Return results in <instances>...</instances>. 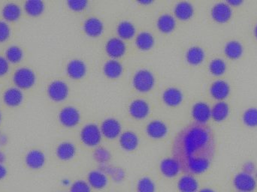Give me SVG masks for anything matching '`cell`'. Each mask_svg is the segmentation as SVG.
<instances>
[{"label": "cell", "instance_id": "1", "mask_svg": "<svg viewBox=\"0 0 257 192\" xmlns=\"http://www.w3.org/2000/svg\"><path fill=\"white\" fill-rule=\"evenodd\" d=\"M174 158L188 174H202L211 164L214 153L212 131L205 125L191 124L181 130L173 145Z\"/></svg>", "mask_w": 257, "mask_h": 192}, {"label": "cell", "instance_id": "23", "mask_svg": "<svg viewBox=\"0 0 257 192\" xmlns=\"http://www.w3.org/2000/svg\"><path fill=\"white\" fill-rule=\"evenodd\" d=\"M123 72V65L120 61L114 59L108 60L104 64L103 72L107 78L110 79H116L120 77Z\"/></svg>", "mask_w": 257, "mask_h": 192}, {"label": "cell", "instance_id": "33", "mask_svg": "<svg viewBox=\"0 0 257 192\" xmlns=\"http://www.w3.org/2000/svg\"><path fill=\"white\" fill-rule=\"evenodd\" d=\"M2 13L5 19L9 21H15L21 16V9L16 3H8L3 7Z\"/></svg>", "mask_w": 257, "mask_h": 192}, {"label": "cell", "instance_id": "12", "mask_svg": "<svg viewBox=\"0 0 257 192\" xmlns=\"http://www.w3.org/2000/svg\"><path fill=\"white\" fill-rule=\"evenodd\" d=\"M150 110L151 109L148 101L142 98L133 100L128 106L130 114L136 119H143L146 118L149 114Z\"/></svg>", "mask_w": 257, "mask_h": 192}, {"label": "cell", "instance_id": "2", "mask_svg": "<svg viewBox=\"0 0 257 192\" xmlns=\"http://www.w3.org/2000/svg\"><path fill=\"white\" fill-rule=\"evenodd\" d=\"M133 85L140 93H148L155 85V77L148 69H139L133 75Z\"/></svg>", "mask_w": 257, "mask_h": 192}, {"label": "cell", "instance_id": "21", "mask_svg": "<svg viewBox=\"0 0 257 192\" xmlns=\"http://www.w3.org/2000/svg\"><path fill=\"white\" fill-rule=\"evenodd\" d=\"M45 155L39 149H33L26 155V164L33 170L42 168L45 163Z\"/></svg>", "mask_w": 257, "mask_h": 192}, {"label": "cell", "instance_id": "26", "mask_svg": "<svg viewBox=\"0 0 257 192\" xmlns=\"http://www.w3.org/2000/svg\"><path fill=\"white\" fill-rule=\"evenodd\" d=\"M56 153L60 160L69 161L75 156L76 153V147L72 142H62L57 146Z\"/></svg>", "mask_w": 257, "mask_h": 192}, {"label": "cell", "instance_id": "20", "mask_svg": "<svg viewBox=\"0 0 257 192\" xmlns=\"http://www.w3.org/2000/svg\"><path fill=\"white\" fill-rule=\"evenodd\" d=\"M119 143L122 149L127 152L135 150L139 144V138L136 133L133 131H126L120 134Z\"/></svg>", "mask_w": 257, "mask_h": 192}, {"label": "cell", "instance_id": "28", "mask_svg": "<svg viewBox=\"0 0 257 192\" xmlns=\"http://www.w3.org/2000/svg\"><path fill=\"white\" fill-rule=\"evenodd\" d=\"M135 43L141 51H148L154 47L155 39L152 33L148 31H142L136 36Z\"/></svg>", "mask_w": 257, "mask_h": 192}, {"label": "cell", "instance_id": "15", "mask_svg": "<svg viewBox=\"0 0 257 192\" xmlns=\"http://www.w3.org/2000/svg\"><path fill=\"white\" fill-rule=\"evenodd\" d=\"M146 133L151 138L162 139L168 133V127L164 122L160 119H154L148 122L146 126Z\"/></svg>", "mask_w": 257, "mask_h": 192}, {"label": "cell", "instance_id": "34", "mask_svg": "<svg viewBox=\"0 0 257 192\" xmlns=\"http://www.w3.org/2000/svg\"><path fill=\"white\" fill-rule=\"evenodd\" d=\"M24 9L29 15L38 16L43 12L45 4L41 0H28L24 5Z\"/></svg>", "mask_w": 257, "mask_h": 192}, {"label": "cell", "instance_id": "35", "mask_svg": "<svg viewBox=\"0 0 257 192\" xmlns=\"http://www.w3.org/2000/svg\"><path fill=\"white\" fill-rule=\"evenodd\" d=\"M210 72L214 76H221L226 71V63L223 59L215 58L211 60L208 66Z\"/></svg>", "mask_w": 257, "mask_h": 192}, {"label": "cell", "instance_id": "19", "mask_svg": "<svg viewBox=\"0 0 257 192\" xmlns=\"http://www.w3.org/2000/svg\"><path fill=\"white\" fill-rule=\"evenodd\" d=\"M194 6L190 2L181 1L176 3L174 8L175 18L181 21L190 20L194 15Z\"/></svg>", "mask_w": 257, "mask_h": 192}, {"label": "cell", "instance_id": "50", "mask_svg": "<svg viewBox=\"0 0 257 192\" xmlns=\"http://www.w3.org/2000/svg\"><path fill=\"white\" fill-rule=\"evenodd\" d=\"M198 192H216V191H214V190H213V189H211V188H202V189L199 190V191H198Z\"/></svg>", "mask_w": 257, "mask_h": 192}, {"label": "cell", "instance_id": "42", "mask_svg": "<svg viewBox=\"0 0 257 192\" xmlns=\"http://www.w3.org/2000/svg\"><path fill=\"white\" fill-rule=\"evenodd\" d=\"M108 174L112 178L113 180L116 182H122L125 178V172L123 169L120 167H113L111 166V169L108 171Z\"/></svg>", "mask_w": 257, "mask_h": 192}, {"label": "cell", "instance_id": "41", "mask_svg": "<svg viewBox=\"0 0 257 192\" xmlns=\"http://www.w3.org/2000/svg\"><path fill=\"white\" fill-rule=\"evenodd\" d=\"M87 0H68L67 5L69 9L75 12H81L88 6Z\"/></svg>", "mask_w": 257, "mask_h": 192}, {"label": "cell", "instance_id": "5", "mask_svg": "<svg viewBox=\"0 0 257 192\" xmlns=\"http://www.w3.org/2000/svg\"><path fill=\"white\" fill-rule=\"evenodd\" d=\"M14 82L19 88H30L36 82V75L29 68H20L15 72Z\"/></svg>", "mask_w": 257, "mask_h": 192}, {"label": "cell", "instance_id": "44", "mask_svg": "<svg viewBox=\"0 0 257 192\" xmlns=\"http://www.w3.org/2000/svg\"><path fill=\"white\" fill-rule=\"evenodd\" d=\"M9 69V61L6 57L0 56V76L7 73Z\"/></svg>", "mask_w": 257, "mask_h": 192}, {"label": "cell", "instance_id": "53", "mask_svg": "<svg viewBox=\"0 0 257 192\" xmlns=\"http://www.w3.org/2000/svg\"><path fill=\"white\" fill-rule=\"evenodd\" d=\"M0 121H1V113H0Z\"/></svg>", "mask_w": 257, "mask_h": 192}, {"label": "cell", "instance_id": "25", "mask_svg": "<svg viewBox=\"0 0 257 192\" xmlns=\"http://www.w3.org/2000/svg\"><path fill=\"white\" fill-rule=\"evenodd\" d=\"M178 188L180 192H198L199 182L193 175L185 174L178 180Z\"/></svg>", "mask_w": 257, "mask_h": 192}, {"label": "cell", "instance_id": "14", "mask_svg": "<svg viewBox=\"0 0 257 192\" xmlns=\"http://www.w3.org/2000/svg\"><path fill=\"white\" fill-rule=\"evenodd\" d=\"M160 169L163 176L167 178H174L180 173L181 167L176 158L168 157L162 160Z\"/></svg>", "mask_w": 257, "mask_h": 192}, {"label": "cell", "instance_id": "43", "mask_svg": "<svg viewBox=\"0 0 257 192\" xmlns=\"http://www.w3.org/2000/svg\"><path fill=\"white\" fill-rule=\"evenodd\" d=\"M11 30L9 24L5 21H0V42H4L10 36Z\"/></svg>", "mask_w": 257, "mask_h": 192}, {"label": "cell", "instance_id": "29", "mask_svg": "<svg viewBox=\"0 0 257 192\" xmlns=\"http://www.w3.org/2000/svg\"><path fill=\"white\" fill-rule=\"evenodd\" d=\"M229 106L223 101H218L211 107V118L215 122H222L229 116Z\"/></svg>", "mask_w": 257, "mask_h": 192}, {"label": "cell", "instance_id": "24", "mask_svg": "<svg viewBox=\"0 0 257 192\" xmlns=\"http://www.w3.org/2000/svg\"><path fill=\"white\" fill-rule=\"evenodd\" d=\"M157 28L163 33H170L176 27L175 17L169 13L163 14L157 21Z\"/></svg>", "mask_w": 257, "mask_h": 192}, {"label": "cell", "instance_id": "38", "mask_svg": "<svg viewBox=\"0 0 257 192\" xmlns=\"http://www.w3.org/2000/svg\"><path fill=\"white\" fill-rule=\"evenodd\" d=\"M23 55L22 49L16 45L9 47L6 52V59L11 63H18L22 59Z\"/></svg>", "mask_w": 257, "mask_h": 192}, {"label": "cell", "instance_id": "47", "mask_svg": "<svg viewBox=\"0 0 257 192\" xmlns=\"http://www.w3.org/2000/svg\"><path fill=\"white\" fill-rule=\"evenodd\" d=\"M226 3L232 7V6H241L243 3V0H228Z\"/></svg>", "mask_w": 257, "mask_h": 192}, {"label": "cell", "instance_id": "3", "mask_svg": "<svg viewBox=\"0 0 257 192\" xmlns=\"http://www.w3.org/2000/svg\"><path fill=\"white\" fill-rule=\"evenodd\" d=\"M81 141L86 146L90 147L97 146L102 140V134L101 132L100 127L97 124H86L80 133Z\"/></svg>", "mask_w": 257, "mask_h": 192}, {"label": "cell", "instance_id": "10", "mask_svg": "<svg viewBox=\"0 0 257 192\" xmlns=\"http://www.w3.org/2000/svg\"><path fill=\"white\" fill-rule=\"evenodd\" d=\"M105 51L109 57L114 60L121 58L126 54V43L120 38H111L105 44Z\"/></svg>", "mask_w": 257, "mask_h": 192}, {"label": "cell", "instance_id": "51", "mask_svg": "<svg viewBox=\"0 0 257 192\" xmlns=\"http://www.w3.org/2000/svg\"><path fill=\"white\" fill-rule=\"evenodd\" d=\"M254 36H255V37L256 38V39H257V24L256 26H255V28H254Z\"/></svg>", "mask_w": 257, "mask_h": 192}, {"label": "cell", "instance_id": "37", "mask_svg": "<svg viewBox=\"0 0 257 192\" xmlns=\"http://www.w3.org/2000/svg\"><path fill=\"white\" fill-rule=\"evenodd\" d=\"M93 158L99 164H108L111 158V152L106 148L99 146L93 152Z\"/></svg>", "mask_w": 257, "mask_h": 192}, {"label": "cell", "instance_id": "30", "mask_svg": "<svg viewBox=\"0 0 257 192\" xmlns=\"http://www.w3.org/2000/svg\"><path fill=\"white\" fill-rule=\"evenodd\" d=\"M24 94L18 87H11L6 90L3 95L5 103L12 107L19 105L22 102Z\"/></svg>", "mask_w": 257, "mask_h": 192}, {"label": "cell", "instance_id": "39", "mask_svg": "<svg viewBox=\"0 0 257 192\" xmlns=\"http://www.w3.org/2000/svg\"><path fill=\"white\" fill-rule=\"evenodd\" d=\"M136 189L137 192H155V183L151 178L145 176L138 181Z\"/></svg>", "mask_w": 257, "mask_h": 192}, {"label": "cell", "instance_id": "46", "mask_svg": "<svg viewBox=\"0 0 257 192\" xmlns=\"http://www.w3.org/2000/svg\"><path fill=\"white\" fill-rule=\"evenodd\" d=\"M6 174H7L6 167L3 164H0V180L4 179L6 177Z\"/></svg>", "mask_w": 257, "mask_h": 192}, {"label": "cell", "instance_id": "52", "mask_svg": "<svg viewBox=\"0 0 257 192\" xmlns=\"http://www.w3.org/2000/svg\"><path fill=\"white\" fill-rule=\"evenodd\" d=\"M255 178H256V179H257V172L256 173V176H255Z\"/></svg>", "mask_w": 257, "mask_h": 192}, {"label": "cell", "instance_id": "45", "mask_svg": "<svg viewBox=\"0 0 257 192\" xmlns=\"http://www.w3.org/2000/svg\"><path fill=\"white\" fill-rule=\"evenodd\" d=\"M255 170H256V166H255L254 163L252 162V161H247V162L244 163V165H243V172H244V173L253 175Z\"/></svg>", "mask_w": 257, "mask_h": 192}, {"label": "cell", "instance_id": "17", "mask_svg": "<svg viewBox=\"0 0 257 192\" xmlns=\"http://www.w3.org/2000/svg\"><path fill=\"white\" fill-rule=\"evenodd\" d=\"M163 102L169 107H177L181 104L184 94L180 89L175 87H168L162 95Z\"/></svg>", "mask_w": 257, "mask_h": 192}, {"label": "cell", "instance_id": "7", "mask_svg": "<svg viewBox=\"0 0 257 192\" xmlns=\"http://www.w3.org/2000/svg\"><path fill=\"white\" fill-rule=\"evenodd\" d=\"M100 130L105 138L114 140L120 137L122 133L121 124L115 118H107L101 124Z\"/></svg>", "mask_w": 257, "mask_h": 192}, {"label": "cell", "instance_id": "48", "mask_svg": "<svg viewBox=\"0 0 257 192\" xmlns=\"http://www.w3.org/2000/svg\"><path fill=\"white\" fill-rule=\"evenodd\" d=\"M154 3L152 0H139L138 1V3L141 5H144V6H148V5Z\"/></svg>", "mask_w": 257, "mask_h": 192}, {"label": "cell", "instance_id": "40", "mask_svg": "<svg viewBox=\"0 0 257 192\" xmlns=\"http://www.w3.org/2000/svg\"><path fill=\"white\" fill-rule=\"evenodd\" d=\"M70 192H91V187L84 180H77L71 185Z\"/></svg>", "mask_w": 257, "mask_h": 192}, {"label": "cell", "instance_id": "18", "mask_svg": "<svg viewBox=\"0 0 257 192\" xmlns=\"http://www.w3.org/2000/svg\"><path fill=\"white\" fill-rule=\"evenodd\" d=\"M229 84L223 80H217L214 81L210 87V94L219 101L226 99L229 96Z\"/></svg>", "mask_w": 257, "mask_h": 192}, {"label": "cell", "instance_id": "9", "mask_svg": "<svg viewBox=\"0 0 257 192\" xmlns=\"http://www.w3.org/2000/svg\"><path fill=\"white\" fill-rule=\"evenodd\" d=\"M211 18L219 24L228 22L232 18V7L226 2L216 3L211 10Z\"/></svg>", "mask_w": 257, "mask_h": 192}, {"label": "cell", "instance_id": "27", "mask_svg": "<svg viewBox=\"0 0 257 192\" xmlns=\"http://www.w3.org/2000/svg\"><path fill=\"white\" fill-rule=\"evenodd\" d=\"M186 60L191 66L200 65L205 60V53L199 46H192L185 54Z\"/></svg>", "mask_w": 257, "mask_h": 192}, {"label": "cell", "instance_id": "4", "mask_svg": "<svg viewBox=\"0 0 257 192\" xmlns=\"http://www.w3.org/2000/svg\"><path fill=\"white\" fill-rule=\"evenodd\" d=\"M233 185L238 192H253L256 188V179L252 174L241 172L234 177Z\"/></svg>", "mask_w": 257, "mask_h": 192}, {"label": "cell", "instance_id": "49", "mask_svg": "<svg viewBox=\"0 0 257 192\" xmlns=\"http://www.w3.org/2000/svg\"><path fill=\"white\" fill-rule=\"evenodd\" d=\"M5 161H6V155L0 151V164H3Z\"/></svg>", "mask_w": 257, "mask_h": 192}, {"label": "cell", "instance_id": "6", "mask_svg": "<svg viewBox=\"0 0 257 192\" xmlns=\"http://www.w3.org/2000/svg\"><path fill=\"white\" fill-rule=\"evenodd\" d=\"M59 119L62 125L68 128H72L79 123L81 113L74 106H66L60 110Z\"/></svg>", "mask_w": 257, "mask_h": 192}, {"label": "cell", "instance_id": "16", "mask_svg": "<svg viewBox=\"0 0 257 192\" xmlns=\"http://www.w3.org/2000/svg\"><path fill=\"white\" fill-rule=\"evenodd\" d=\"M84 32L90 37H99L104 31V24L96 17H90L84 21L83 25Z\"/></svg>", "mask_w": 257, "mask_h": 192}, {"label": "cell", "instance_id": "11", "mask_svg": "<svg viewBox=\"0 0 257 192\" xmlns=\"http://www.w3.org/2000/svg\"><path fill=\"white\" fill-rule=\"evenodd\" d=\"M69 88L67 84L61 80L52 81L48 87V94L55 101H62L69 96Z\"/></svg>", "mask_w": 257, "mask_h": 192}, {"label": "cell", "instance_id": "8", "mask_svg": "<svg viewBox=\"0 0 257 192\" xmlns=\"http://www.w3.org/2000/svg\"><path fill=\"white\" fill-rule=\"evenodd\" d=\"M191 114L196 123L205 125L211 118V107L205 101H198L192 107Z\"/></svg>", "mask_w": 257, "mask_h": 192}, {"label": "cell", "instance_id": "32", "mask_svg": "<svg viewBox=\"0 0 257 192\" xmlns=\"http://www.w3.org/2000/svg\"><path fill=\"white\" fill-rule=\"evenodd\" d=\"M136 29L134 24L128 21H120L117 27V33L121 39H133L136 35Z\"/></svg>", "mask_w": 257, "mask_h": 192}, {"label": "cell", "instance_id": "36", "mask_svg": "<svg viewBox=\"0 0 257 192\" xmlns=\"http://www.w3.org/2000/svg\"><path fill=\"white\" fill-rule=\"evenodd\" d=\"M242 120L247 126L257 127V107H249L243 113Z\"/></svg>", "mask_w": 257, "mask_h": 192}, {"label": "cell", "instance_id": "22", "mask_svg": "<svg viewBox=\"0 0 257 192\" xmlns=\"http://www.w3.org/2000/svg\"><path fill=\"white\" fill-rule=\"evenodd\" d=\"M87 182L91 188L102 189L108 184V177L101 170H92L87 176Z\"/></svg>", "mask_w": 257, "mask_h": 192}, {"label": "cell", "instance_id": "31", "mask_svg": "<svg viewBox=\"0 0 257 192\" xmlns=\"http://www.w3.org/2000/svg\"><path fill=\"white\" fill-rule=\"evenodd\" d=\"M244 48L238 41L232 40L228 42L224 47V53L228 58L238 60L242 56Z\"/></svg>", "mask_w": 257, "mask_h": 192}, {"label": "cell", "instance_id": "13", "mask_svg": "<svg viewBox=\"0 0 257 192\" xmlns=\"http://www.w3.org/2000/svg\"><path fill=\"white\" fill-rule=\"evenodd\" d=\"M87 71V65L80 59L70 60L66 66V73L72 79H81L85 76Z\"/></svg>", "mask_w": 257, "mask_h": 192}]
</instances>
